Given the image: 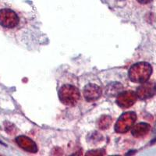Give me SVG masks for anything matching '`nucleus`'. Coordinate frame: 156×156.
<instances>
[{
	"mask_svg": "<svg viewBox=\"0 0 156 156\" xmlns=\"http://www.w3.org/2000/svg\"><path fill=\"white\" fill-rule=\"evenodd\" d=\"M19 23V17L14 11L9 9L0 10V24L6 28L15 27Z\"/></svg>",
	"mask_w": 156,
	"mask_h": 156,
	"instance_id": "4",
	"label": "nucleus"
},
{
	"mask_svg": "<svg viewBox=\"0 0 156 156\" xmlns=\"http://www.w3.org/2000/svg\"><path fill=\"white\" fill-rule=\"evenodd\" d=\"M156 93V85L152 83H145L137 88L136 95L140 99L151 98Z\"/></svg>",
	"mask_w": 156,
	"mask_h": 156,
	"instance_id": "7",
	"label": "nucleus"
},
{
	"mask_svg": "<svg viewBox=\"0 0 156 156\" xmlns=\"http://www.w3.org/2000/svg\"><path fill=\"white\" fill-rule=\"evenodd\" d=\"M152 72L151 66L147 62H139L133 65L129 71V77L133 82L144 83L148 80Z\"/></svg>",
	"mask_w": 156,
	"mask_h": 156,
	"instance_id": "1",
	"label": "nucleus"
},
{
	"mask_svg": "<svg viewBox=\"0 0 156 156\" xmlns=\"http://www.w3.org/2000/svg\"><path fill=\"white\" fill-rule=\"evenodd\" d=\"M111 122H112V120H111V118L109 116H103L102 118H101L99 122H98V126L100 127V129H107L111 124Z\"/></svg>",
	"mask_w": 156,
	"mask_h": 156,
	"instance_id": "10",
	"label": "nucleus"
},
{
	"mask_svg": "<svg viewBox=\"0 0 156 156\" xmlns=\"http://www.w3.org/2000/svg\"><path fill=\"white\" fill-rule=\"evenodd\" d=\"M136 119V116L134 112H128L122 114L115 124V131L117 133H126L133 126Z\"/></svg>",
	"mask_w": 156,
	"mask_h": 156,
	"instance_id": "3",
	"label": "nucleus"
},
{
	"mask_svg": "<svg viewBox=\"0 0 156 156\" xmlns=\"http://www.w3.org/2000/svg\"><path fill=\"white\" fill-rule=\"evenodd\" d=\"M139 2H140V3H148L149 2H151V0H137Z\"/></svg>",
	"mask_w": 156,
	"mask_h": 156,
	"instance_id": "11",
	"label": "nucleus"
},
{
	"mask_svg": "<svg viewBox=\"0 0 156 156\" xmlns=\"http://www.w3.org/2000/svg\"><path fill=\"white\" fill-rule=\"evenodd\" d=\"M155 141H156V139H154V140H153L152 143H154V142H155Z\"/></svg>",
	"mask_w": 156,
	"mask_h": 156,
	"instance_id": "12",
	"label": "nucleus"
},
{
	"mask_svg": "<svg viewBox=\"0 0 156 156\" xmlns=\"http://www.w3.org/2000/svg\"><path fill=\"white\" fill-rule=\"evenodd\" d=\"M16 140L18 145L25 151L31 153H35L37 151V147L35 143L27 136H20L16 137Z\"/></svg>",
	"mask_w": 156,
	"mask_h": 156,
	"instance_id": "8",
	"label": "nucleus"
},
{
	"mask_svg": "<svg viewBox=\"0 0 156 156\" xmlns=\"http://www.w3.org/2000/svg\"><path fill=\"white\" fill-rule=\"evenodd\" d=\"M101 95V90L98 86L90 83L83 89V96L87 101H93L98 99Z\"/></svg>",
	"mask_w": 156,
	"mask_h": 156,
	"instance_id": "6",
	"label": "nucleus"
},
{
	"mask_svg": "<svg viewBox=\"0 0 156 156\" xmlns=\"http://www.w3.org/2000/svg\"><path fill=\"white\" fill-rule=\"evenodd\" d=\"M136 98H137V95L136 93L128 90V91H124L119 94L117 98L116 102L122 108H129L134 104Z\"/></svg>",
	"mask_w": 156,
	"mask_h": 156,
	"instance_id": "5",
	"label": "nucleus"
},
{
	"mask_svg": "<svg viewBox=\"0 0 156 156\" xmlns=\"http://www.w3.org/2000/svg\"><path fill=\"white\" fill-rule=\"evenodd\" d=\"M58 97L64 105L73 106L76 105L80 99V92L74 86L66 84L58 90Z\"/></svg>",
	"mask_w": 156,
	"mask_h": 156,
	"instance_id": "2",
	"label": "nucleus"
},
{
	"mask_svg": "<svg viewBox=\"0 0 156 156\" xmlns=\"http://www.w3.org/2000/svg\"><path fill=\"white\" fill-rule=\"evenodd\" d=\"M150 126L145 122H140L136 124L132 129V134L136 137L143 136L149 131Z\"/></svg>",
	"mask_w": 156,
	"mask_h": 156,
	"instance_id": "9",
	"label": "nucleus"
},
{
	"mask_svg": "<svg viewBox=\"0 0 156 156\" xmlns=\"http://www.w3.org/2000/svg\"><path fill=\"white\" fill-rule=\"evenodd\" d=\"M0 144H3V143H2V141H0Z\"/></svg>",
	"mask_w": 156,
	"mask_h": 156,
	"instance_id": "13",
	"label": "nucleus"
}]
</instances>
